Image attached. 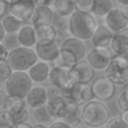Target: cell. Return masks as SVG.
I'll return each mask as SVG.
<instances>
[{
	"label": "cell",
	"instance_id": "1",
	"mask_svg": "<svg viewBox=\"0 0 128 128\" xmlns=\"http://www.w3.org/2000/svg\"><path fill=\"white\" fill-rule=\"evenodd\" d=\"M86 54L84 40L76 37H68L62 42L60 53L54 60V66L70 67L82 60Z\"/></svg>",
	"mask_w": 128,
	"mask_h": 128
},
{
	"label": "cell",
	"instance_id": "2",
	"mask_svg": "<svg viewBox=\"0 0 128 128\" xmlns=\"http://www.w3.org/2000/svg\"><path fill=\"white\" fill-rule=\"evenodd\" d=\"M98 27L96 18L84 10L75 11L70 15L71 35L82 40H90Z\"/></svg>",
	"mask_w": 128,
	"mask_h": 128
},
{
	"label": "cell",
	"instance_id": "3",
	"mask_svg": "<svg viewBox=\"0 0 128 128\" xmlns=\"http://www.w3.org/2000/svg\"><path fill=\"white\" fill-rule=\"evenodd\" d=\"M82 120L90 127L103 126L109 120V110L102 102L91 100L82 108Z\"/></svg>",
	"mask_w": 128,
	"mask_h": 128
},
{
	"label": "cell",
	"instance_id": "4",
	"mask_svg": "<svg viewBox=\"0 0 128 128\" xmlns=\"http://www.w3.org/2000/svg\"><path fill=\"white\" fill-rule=\"evenodd\" d=\"M38 55L31 48L18 46L9 52L7 62L13 71H27L38 60Z\"/></svg>",
	"mask_w": 128,
	"mask_h": 128
},
{
	"label": "cell",
	"instance_id": "5",
	"mask_svg": "<svg viewBox=\"0 0 128 128\" xmlns=\"http://www.w3.org/2000/svg\"><path fill=\"white\" fill-rule=\"evenodd\" d=\"M32 88V80L25 71H14L6 81L7 95L26 98Z\"/></svg>",
	"mask_w": 128,
	"mask_h": 128
},
{
	"label": "cell",
	"instance_id": "6",
	"mask_svg": "<svg viewBox=\"0 0 128 128\" xmlns=\"http://www.w3.org/2000/svg\"><path fill=\"white\" fill-rule=\"evenodd\" d=\"M105 76L115 85H124L128 82V60L124 55H118L110 59L105 68Z\"/></svg>",
	"mask_w": 128,
	"mask_h": 128
},
{
	"label": "cell",
	"instance_id": "7",
	"mask_svg": "<svg viewBox=\"0 0 128 128\" xmlns=\"http://www.w3.org/2000/svg\"><path fill=\"white\" fill-rule=\"evenodd\" d=\"M9 12L22 21L32 18L35 9V3L32 0H10Z\"/></svg>",
	"mask_w": 128,
	"mask_h": 128
},
{
	"label": "cell",
	"instance_id": "8",
	"mask_svg": "<svg viewBox=\"0 0 128 128\" xmlns=\"http://www.w3.org/2000/svg\"><path fill=\"white\" fill-rule=\"evenodd\" d=\"M71 79L77 84H89L95 76V70L90 65L88 62H76L70 68Z\"/></svg>",
	"mask_w": 128,
	"mask_h": 128
},
{
	"label": "cell",
	"instance_id": "9",
	"mask_svg": "<svg viewBox=\"0 0 128 128\" xmlns=\"http://www.w3.org/2000/svg\"><path fill=\"white\" fill-rule=\"evenodd\" d=\"M95 98L102 101L109 100L114 96L116 88L115 84L106 76L99 77L91 85Z\"/></svg>",
	"mask_w": 128,
	"mask_h": 128
},
{
	"label": "cell",
	"instance_id": "10",
	"mask_svg": "<svg viewBox=\"0 0 128 128\" xmlns=\"http://www.w3.org/2000/svg\"><path fill=\"white\" fill-rule=\"evenodd\" d=\"M70 68L68 67L54 66L53 70H50L49 76H48V80L50 84L56 86L60 90L71 86L74 82L70 76Z\"/></svg>",
	"mask_w": 128,
	"mask_h": 128
},
{
	"label": "cell",
	"instance_id": "11",
	"mask_svg": "<svg viewBox=\"0 0 128 128\" xmlns=\"http://www.w3.org/2000/svg\"><path fill=\"white\" fill-rule=\"evenodd\" d=\"M35 52L44 62H54L59 55L60 49L54 40H40L36 42Z\"/></svg>",
	"mask_w": 128,
	"mask_h": 128
},
{
	"label": "cell",
	"instance_id": "12",
	"mask_svg": "<svg viewBox=\"0 0 128 128\" xmlns=\"http://www.w3.org/2000/svg\"><path fill=\"white\" fill-rule=\"evenodd\" d=\"M110 59V53L105 48L95 46L87 55V62L95 70H105Z\"/></svg>",
	"mask_w": 128,
	"mask_h": 128
},
{
	"label": "cell",
	"instance_id": "13",
	"mask_svg": "<svg viewBox=\"0 0 128 128\" xmlns=\"http://www.w3.org/2000/svg\"><path fill=\"white\" fill-rule=\"evenodd\" d=\"M106 26L113 32H121L128 26V18L120 8L112 9L105 16Z\"/></svg>",
	"mask_w": 128,
	"mask_h": 128
},
{
	"label": "cell",
	"instance_id": "14",
	"mask_svg": "<svg viewBox=\"0 0 128 128\" xmlns=\"http://www.w3.org/2000/svg\"><path fill=\"white\" fill-rule=\"evenodd\" d=\"M31 118L36 124V127H48L54 120V118L50 114L46 104L32 107Z\"/></svg>",
	"mask_w": 128,
	"mask_h": 128
},
{
	"label": "cell",
	"instance_id": "15",
	"mask_svg": "<svg viewBox=\"0 0 128 128\" xmlns=\"http://www.w3.org/2000/svg\"><path fill=\"white\" fill-rule=\"evenodd\" d=\"M46 104L54 119H62L68 108V104L63 98L62 95L48 98Z\"/></svg>",
	"mask_w": 128,
	"mask_h": 128
},
{
	"label": "cell",
	"instance_id": "16",
	"mask_svg": "<svg viewBox=\"0 0 128 128\" xmlns=\"http://www.w3.org/2000/svg\"><path fill=\"white\" fill-rule=\"evenodd\" d=\"M113 34L112 31L107 26H99L96 27L91 37V40L95 46L107 48L112 43Z\"/></svg>",
	"mask_w": 128,
	"mask_h": 128
},
{
	"label": "cell",
	"instance_id": "17",
	"mask_svg": "<svg viewBox=\"0 0 128 128\" xmlns=\"http://www.w3.org/2000/svg\"><path fill=\"white\" fill-rule=\"evenodd\" d=\"M51 26L56 32V37H68L70 32V16H64L55 13L53 17Z\"/></svg>",
	"mask_w": 128,
	"mask_h": 128
},
{
	"label": "cell",
	"instance_id": "18",
	"mask_svg": "<svg viewBox=\"0 0 128 128\" xmlns=\"http://www.w3.org/2000/svg\"><path fill=\"white\" fill-rule=\"evenodd\" d=\"M54 15V13L49 6L38 4L32 16V23L34 26L41 24H51Z\"/></svg>",
	"mask_w": 128,
	"mask_h": 128
},
{
	"label": "cell",
	"instance_id": "19",
	"mask_svg": "<svg viewBox=\"0 0 128 128\" xmlns=\"http://www.w3.org/2000/svg\"><path fill=\"white\" fill-rule=\"evenodd\" d=\"M50 67L46 62H36L27 70L29 76L35 82H43L48 79V76L50 73Z\"/></svg>",
	"mask_w": 128,
	"mask_h": 128
},
{
	"label": "cell",
	"instance_id": "20",
	"mask_svg": "<svg viewBox=\"0 0 128 128\" xmlns=\"http://www.w3.org/2000/svg\"><path fill=\"white\" fill-rule=\"evenodd\" d=\"M112 48L117 54L126 55L128 54V31L114 34L110 43Z\"/></svg>",
	"mask_w": 128,
	"mask_h": 128
},
{
	"label": "cell",
	"instance_id": "21",
	"mask_svg": "<svg viewBox=\"0 0 128 128\" xmlns=\"http://www.w3.org/2000/svg\"><path fill=\"white\" fill-rule=\"evenodd\" d=\"M26 98L28 105L31 107L44 104L48 101L46 90L41 86H36L30 90Z\"/></svg>",
	"mask_w": 128,
	"mask_h": 128
},
{
	"label": "cell",
	"instance_id": "22",
	"mask_svg": "<svg viewBox=\"0 0 128 128\" xmlns=\"http://www.w3.org/2000/svg\"><path fill=\"white\" fill-rule=\"evenodd\" d=\"M18 38L20 45L26 48H32L35 46L37 42L34 27H32L30 26H22L18 32Z\"/></svg>",
	"mask_w": 128,
	"mask_h": 128
},
{
	"label": "cell",
	"instance_id": "23",
	"mask_svg": "<svg viewBox=\"0 0 128 128\" xmlns=\"http://www.w3.org/2000/svg\"><path fill=\"white\" fill-rule=\"evenodd\" d=\"M53 6L55 13L64 16H70L76 11L74 0H54Z\"/></svg>",
	"mask_w": 128,
	"mask_h": 128
},
{
	"label": "cell",
	"instance_id": "24",
	"mask_svg": "<svg viewBox=\"0 0 128 128\" xmlns=\"http://www.w3.org/2000/svg\"><path fill=\"white\" fill-rule=\"evenodd\" d=\"M62 119L70 126H76L78 124L79 122L82 120V112L80 110L79 105L68 104V108Z\"/></svg>",
	"mask_w": 128,
	"mask_h": 128
},
{
	"label": "cell",
	"instance_id": "25",
	"mask_svg": "<svg viewBox=\"0 0 128 128\" xmlns=\"http://www.w3.org/2000/svg\"><path fill=\"white\" fill-rule=\"evenodd\" d=\"M34 32L37 40H55L56 32L51 24H41L34 26Z\"/></svg>",
	"mask_w": 128,
	"mask_h": 128
},
{
	"label": "cell",
	"instance_id": "26",
	"mask_svg": "<svg viewBox=\"0 0 128 128\" xmlns=\"http://www.w3.org/2000/svg\"><path fill=\"white\" fill-rule=\"evenodd\" d=\"M112 9V3L110 0H94L90 6V11L96 16L105 17Z\"/></svg>",
	"mask_w": 128,
	"mask_h": 128
},
{
	"label": "cell",
	"instance_id": "27",
	"mask_svg": "<svg viewBox=\"0 0 128 128\" xmlns=\"http://www.w3.org/2000/svg\"><path fill=\"white\" fill-rule=\"evenodd\" d=\"M23 21L13 15L6 16L3 18L2 25L6 34H17L22 27Z\"/></svg>",
	"mask_w": 128,
	"mask_h": 128
},
{
	"label": "cell",
	"instance_id": "28",
	"mask_svg": "<svg viewBox=\"0 0 128 128\" xmlns=\"http://www.w3.org/2000/svg\"><path fill=\"white\" fill-rule=\"evenodd\" d=\"M25 105L26 104L24 101V98H18V96H13L8 95L7 98L4 99V106L6 107V110L11 114L18 112L22 108H24Z\"/></svg>",
	"mask_w": 128,
	"mask_h": 128
},
{
	"label": "cell",
	"instance_id": "29",
	"mask_svg": "<svg viewBox=\"0 0 128 128\" xmlns=\"http://www.w3.org/2000/svg\"><path fill=\"white\" fill-rule=\"evenodd\" d=\"M1 43H2L9 51H12V50L15 49V48L21 46L18 38V32H17V34H6Z\"/></svg>",
	"mask_w": 128,
	"mask_h": 128
},
{
	"label": "cell",
	"instance_id": "30",
	"mask_svg": "<svg viewBox=\"0 0 128 128\" xmlns=\"http://www.w3.org/2000/svg\"><path fill=\"white\" fill-rule=\"evenodd\" d=\"M11 116H12V122H13V126H14L15 124H20V123L27 122L29 118H30V114H29L28 110L26 109V107L22 108L21 110L15 112V113L11 114Z\"/></svg>",
	"mask_w": 128,
	"mask_h": 128
},
{
	"label": "cell",
	"instance_id": "31",
	"mask_svg": "<svg viewBox=\"0 0 128 128\" xmlns=\"http://www.w3.org/2000/svg\"><path fill=\"white\" fill-rule=\"evenodd\" d=\"M12 73L13 70L10 66V64L8 63L7 60H1L0 62V81L1 82L6 81Z\"/></svg>",
	"mask_w": 128,
	"mask_h": 128
},
{
	"label": "cell",
	"instance_id": "32",
	"mask_svg": "<svg viewBox=\"0 0 128 128\" xmlns=\"http://www.w3.org/2000/svg\"><path fill=\"white\" fill-rule=\"evenodd\" d=\"M13 127L12 116L7 110L0 112V128Z\"/></svg>",
	"mask_w": 128,
	"mask_h": 128
},
{
	"label": "cell",
	"instance_id": "33",
	"mask_svg": "<svg viewBox=\"0 0 128 128\" xmlns=\"http://www.w3.org/2000/svg\"><path fill=\"white\" fill-rule=\"evenodd\" d=\"M105 126L107 128H128V124L121 118H113L110 119L107 121Z\"/></svg>",
	"mask_w": 128,
	"mask_h": 128
},
{
	"label": "cell",
	"instance_id": "34",
	"mask_svg": "<svg viewBox=\"0 0 128 128\" xmlns=\"http://www.w3.org/2000/svg\"><path fill=\"white\" fill-rule=\"evenodd\" d=\"M118 104L122 112L128 110V89L120 94L118 99Z\"/></svg>",
	"mask_w": 128,
	"mask_h": 128
},
{
	"label": "cell",
	"instance_id": "35",
	"mask_svg": "<svg viewBox=\"0 0 128 128\" xmlns=\"http://www.w3.org/2000/svg\"><path fill=\"white\" fill-rule=\"evenodd\" d=\"M46 95H48V99L50 98H53V96H59V95H62V91L59 88H57L56 86L51 85L49 87H48L46 89Z\"/></svg>",
	"mask_w": 128,
	"mask_h": 128
},
{
	"label": "cell",
	"instance_id": "36",
	"mask_svg": "<svg viewBox=\"0 0 128 128\" xmlns=\"http://www.w3.org/2000/svg\"><path fill=\"white\" fill-rule=\"evenodd\" d=\"M49 128H62V127H66L70 128L71 126L68 124L67 122L63 120V119H58V120H54L51 124L48 126Z\"/></svg>",
	"mask_w": 128,
	"mask_h": 128
},
{
	"label": "cell",
	"instance_id": "37",
	"mask_svg": "<svg viewBox=\"0 0 128 128\" xmlns=\"http://www.w3.org/2000/svg\"><path fill=\"white\" fill-rule=\"evenodd\" d=\"M76 3V6L78 8H82V9H87L90 8L94 2V0H74Z\"/></svg>",
	"mask_w": 128,
	"mask_h": 128
},
{
	"label": "cell",
	"instance_id": "38",
	"mask_svg": "<svg viewBox=\"0 0 128 128\" xmlns=\"http://www.w3.org/2000/svg\"><path fill=\"white\" fill-rule=\"evenodd\" d=\"M8 55H9V50L2 43H0V62L7 60Z\"/></svg>",
	"mask_w": 128,
	"mask_h": 128
},
{
	"label": "cell",
	"instance_id": "39",
	"mask_svg": "<svg viewBox=\"0 0 128 128\" xmlns=\"http://www.w3.org/2000/svg\"><path fill=\"white\" fill-rule=\"evenodd\" d=\"M8 2L6 0H0V18L6 13Z\"/></svg>",
	"mask_w": 128,
	"mask_h": 128
},
{
	"label": "cell",
	"instance_id": "40",
	"mask_svg": "<svg viewBox=\"0 0 128 128\" xmlns=\"http://www.w3.org/2000/svg\"><path fill=\"white\" fill-rule=\"evenodd\" d=\"M37 4H44V6H49L54 0H32Z\"/></svg>",
	"mask_w": 128,
	"mask_h": 128
},
{
	"label": "cell",
	"instance_id": "41",
	"mask_svg": "<svg viewBox=\"0 0 128 128\" xmlns=\"http://www.w3.org/2000/svg\"><path fill=\"white\" fill-rule=\"evenodd\" d=\"M13 127L15 128H32V126L30 124H28L27 122H24V123H20V124H15Z\"/></svg>",
	"mask_w": 128,
	"mask_h": 128
},
{
	"label": "cell",
	"instance_id": "42",
	"mask_svg": "<svg viewBox=\"0 0 128 128\" xmlns=\"http://www.w3.org/2000/svg\"><path fill=\"white\" fill-rule=\"evenodd\" d=\"M6 31H4V26H3L2 25V22H0V43L2 42L3 39H4V37L6 36Z\"/></svg>",
	"mask_w": 128,
	"mask_h": 128
},
{
	"label": "cell",
	"instance_id": "43",
	"mask_svg": "<svg viewBox=\"0 0 128 128\" xmlns=\"http://www.w3.org/2000/svg\"><path fill=\"white\" fill-rule=\"evenodd\" d=\"M120 118L128 124V110H123L122 114H121Z\"/></svg>",
	"mask_w": 128,
	"mask_h": 128
},
{
	"label": "cell",
	"instance_id": "44",
	"mask_svg": "<svg viewBox=\"0 0 128 128\" xmlns=\"http://www.w3.org/2000/svg\"><path fill=\"white\" fill-rule=\"evenodd\" d=\"M120 9H121V11L123 12V13L126 16V18H128V4H121Z\"/></svg>",
	"mask_w": 128,
	"mask_h": 128
},
{
	"label": "cell",
	"instance_id": "45",
	"mask_svg": "<svg viewBox=\"0 0 128 128\" xmlns=\"http://www.w3.org/2000/svg\"><path fill=\"white\" fill-rule=\"evenodd\" d=\"M4 98H3L2 94L0 93V110L3 108V106H4Z\"/></svg>",
	"mask_w": 128,
	"mask_h": 128
},
{
	"label": "cell",
	"instance_id": "46",
	"mask_svg": "<svg viewBox=\"0 0 128 128\" xmlns=\"http://www.w3.org/2000/svg\"><path fill=\"white\" fill-rule=\"evenodd\" d=\"M118 2L120 4H128V0H117Z\"/></svg>",
	"mask_w": 128,
	"mask_h": 128
},
{
	"label": "cell",
	"instance_id": "47",
	"mask_svg": "<svg viewBox=\"0 0 128 128\" xmlns=\"http://www.w3.org/2000/svg\"><path fill=\"white\" fill-rule=\"evenodd\" d=\"M6 1H7V2H8V3H9V1H10V0H6Z\"/></svg>",
	"mask_w": 128,
	"mask_h": 128
}]
</instances>
